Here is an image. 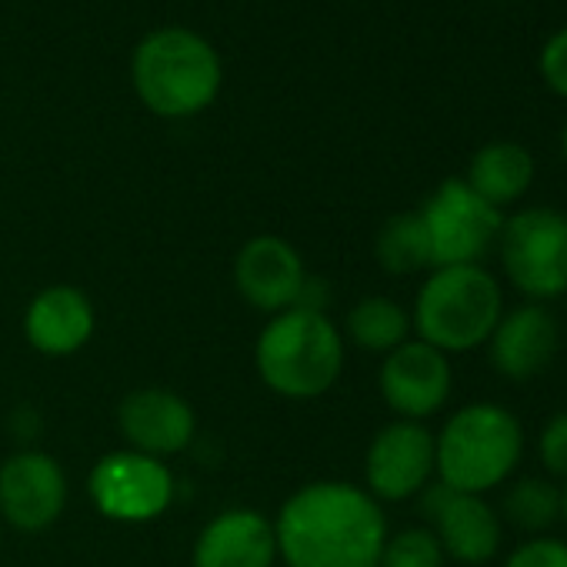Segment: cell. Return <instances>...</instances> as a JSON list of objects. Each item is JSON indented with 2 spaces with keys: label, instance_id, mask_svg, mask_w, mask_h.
Listing matches in <instances>:
<instances>
[{
  "label": "cell",
  "instance_id": "obj_1",
  "mask_svg": "<svg viewBox=\"0 0 567 567\" xmlns=\"http://www.w3.org/2000/svg\"><path fill=\"white\" fill-rule=\"evenodd\" d=\"M277 557L288 567H378L388 544L381 504L344 481L301 487L274 520Z\"/></svg>",
  "mask_w": 567,
  "mask_h": 567
},
{
  "label": "cell",
  "instance_id": "obj_2",
  "mask_svg": "<svg viewBox=\"0 0 567 567\" xmlns=\"http://www.w3.org/2000/svg\"><path fill=\"white\" fill-rule=\"evenodd\" d=\"M260 381L280 398L328 394L344 371V338L324 311L291 308L270 318L254 348Z\"/></svg>",
  "mask_w": 567,
  "mask_h": 567
},
{
  "label": "cell",
  "instance_id": "obj_3",
  "mask_svg": "<svg viewBox=\"0 0 567 567\" xmlns=\"http://www.w3.org/2000/svg\"><path fill=\"white\" fill-rule=\"evenodd\" d=\"M137 97L157 117H194L214 104L224 71L217 51L187 28L147 34L131 61Z\"/></svg>",
  "mask_w": 567,
  "mask_h": 567
},
{
  "label": "cell",
  "instance_id": "obj_4",
  "mask_svg": "<svg viewBox=\"0 0 567 567\" xmlns=\"http://www.w3.org/2000/svg\"><path fill=\"white\" fill-rule=\"evenodd\" d=\"M501 315L504 295L491 270L481 264L434 267L417 295L411 328H417V341L444 354H464L487 344Z\"/></svg>",
  "mask_w": 567,
  "mask_h": 567
},
{
  "label": "cell",
  "instance_id": "obj_5",
  "mask_svg": "<svg viewBox=\"0 0 567 567\" xmlns=\"http://www.w3.org/2000/svg\"><path fill=\"white\" fill-rule=\"evenodd\" d=\"M441 484L464 494H487L504 484L524 454V431L517 417L491 401H477L451 414L434 437Z\"/></svg>",
  "mask_w": 567,
  "mask_h": 567
},
{
  "label": "cell",
  "instance_id": "obj_6",
  "mask_svg": "<svg viewBox=\"0 0 567 567\" xmlns=\"http://www.w3.org/2000/svg\"><path fill=\"white\" fill-rule=\"evenodd\" d=\"M501 264L514 288L530 301L567 295V214L554 207H524L504 220Z\"/></svg>",
  "mask_w": 567,
  "mask_h": 567
},
{
  "label": "cell",
  "instance_id": "obj_7",
  "mask_svg": "<svg viewBox=\"0 0 567 567\" xmlns=\"http://www.w3.org/2000/svg\"><path fill=\"white\" fill-rule=\"evenodd\" d=\"M434 267L481 264L501 237L504 217L464 177H447L421 207Z\"/></svg>",
  "mask_w": 567,
  "mask_h": 567
},
{
  "label": "cell",
  "instance_id": "obj_8",
  "mask_svg": "<svg viewBox=\"0 0 567 567\" xmlns=\"http://www.w3.org/2000/svg\"><path fill=\"white\" fill-rule=\"evenodd\" d=\"M91 501L111 520L144 524L171 507L174 474L157 457L137 451H114L104 454L91 471Z\"/></svg>",
  "mask_w": 567,
  "mask_h": 567
},
{
  "label": "cell",
  "instance_id": "obj_9",
  "mask_svg": "<svg viewBox=\"0 0 567 567\" xmlns=\"http://www.w3.org/2000/svg\"><path fill=\"white\" fill-rule=\"evenodd\" d=\"M437 474L434 434L421 421H394L381 427L364 457L368 494L374 501H408Z\"/></svg>",
  "mask_w": 567,
  "mask_h": 567
},
{
  "label": "cell",
  "instance_id": "obj_10",
  "mask_svg": "<svg viewBox=\"0 0 567 567\" xmlns=\"http://www.w3.org/2000/svg\"><path fill=\"white\" fill-rule=\"evenodd\" d=\"M424 517L431 520V534L437 537L444 557L461 564H487L501 547V517L481 494H464L447 484H427L424 491Z\"/></svg>",
  "mask_w": 567,
  "mask_h": 567
},
{
  "label": "cell",
  "instance_id": "obj_11",
  "mask_svg": "<svg viewBox=\"0 0 567 567\" xmlns=\"http://www.w3.org/2000/svg\"><path fill=\"white\" fill-rule=\"evenodd\" d=\"M234 284L240 298L267 315H280L301 305L308 270L301 254L274 234L250 237L234 257Z\"/></svg>",
  "mask_w": 567,
  "mask_h": 567
},
{
  "label": "cell",
  "instance_id": "obj_12",
  "mask_svg": "<svg viewBox=\"0 0 567 567\" xmlns=\"http://www.w3.org/2000/svg\"><path fill=\"white\" fill-rule=\"evenodd\" d=\"M381 398L401 421H424L451 398V361L424 341H404L381 364Z\"/></svg>",
  "mask_w": 567,
  "mask_h": 567
},
{
  "label": "cell",
  "instance_id": "obj_13",
  "mask_svg": "<svg viewBox=\"0 0 567 567\" xmlns=\"http://www.w3.org/2000/svg\"><path fill=\"white\" fill-rule=\"evenodd\" d=\"M68 504V477L44 451H21L0 467V514L18 530L51 527Z\"/></svg>",
  "mask_w": 567,
  "mask_h": 567
},
{
  "label": "cell",
  "instance_id": "obj_14",
  "mask_svg": "<svg viewBox=\"0 0 567 567\" xmlns=\"http://www.w3.org/2000/svg\"><path fill=\"white\" fill-rule=\"evenodd\" d=\"M117 424L131 451L157 457V461L184 451L197 431L194 408L181 394L164 391V388H144V391L127 394L121 401Z\"/></svg>",
  "mask_w": 567,
  "mask_h": 567
},
{
  "label": "cell",
  "instance_id": "obj_15",
  "mask_svg": "<svg viewBox=\"0 0 567 567\" xmlns=\"http://www.w3.org/2000/svg\"><path fill=\"white\" fill-rule=\"evenodd\" d=\"M557 341V318L544 305L530 301L501 315L497 328L487 338V358L497 374H504L514 384H524L554 361Z\"/></svg>",
  "mask_w": 567,
  "mask_h": 567
},
{
  "label": "cell",
  "instance_id": "obj_16",
  "mask_svg": "<svg viewBox=\"0 0 567 567\" xmlns=\"http://www.w3.org/2000/svg\"><path fill=\"white\" fill-rule=\"evenodd\" d=\"M274 524L250 507L217 514L194 544V567H274Z\"/></svg>",
  "mask_w": 567,
  "mask_h": 567
},
{
  "label": "cell",
  "instance_id": "obj_17",
  "mask_svg": "<svg viewBox=\"0 0 567 567\" xmlns=\"http://www.w3.org/2000/svg\"><path fill=\"white\" fill-rule=\"evenodd\" d=\"M24 334L34 351L48 358H71L94 334V308L84 291L71 284H54L31 301Z\"/></svg>",
  "mask_w": 567,
  "mask_h": 567
},
{
  "label": "cell",
  "instance_id": "obj_18",
  "mask_svg": "<svg viewBox=\"0 0 567 567\" xmlns=\"http://www.w3.org/2000/svg\"><path fill=\"white\" fill-rule=\"evenodd\" d=\"M467 187L481 194L491 207H507L520 200L534 184V157L517 141H491L484 144L467 167Z\"/></svg>",
  "mask_w": 567,
  "mask_h": 567
},
{
  "label": "cell",
  "instance_id": "obj_19",
  "mask_svg": "<svg viewBox=\"0 0 567 567\" xmlns=\"http://www.w3.org/2000/svg\"><path fill=\"white\" fill-rule=\"evenodd\" d=\"M374 254H378V264L394 277L434 267L421 210H404V214H394L391 220H384V227L378 230V240H374Z\"/></svg>",
  "mask_w": 567,
  "mask_h": 567
},
{
  "label": "cell",
  "instance_id": "obj_20",
  "mask_svg": "<svg viewBox=\"0 0 567 567\" xmlns=\"http://www.w3.org/2000/svg\"><path fill=\"white\" fill-rule=\"evenodd\" d=\"M348 334L361 351L391 354L411 334V315L391 298H364L348 315Z\"/></svg>",
  "mask_w": 567,
  "mask_h": 567
},
{
  "label": "cell",
  "instance_id": "obj_21",
  "mask_svg": "<svg viewBox=\"0 0 567 567\" xmlns=\"http://www.w3.org/2000/svg\"><path fill=\"white\" fill-rule=\"evenodd\" d=\"M504 517L527 534H544L560 520V487L550 477H517L504 494Z\"/></svg>",
  "mask_w": 567,
  "mask_h": 567
},
{
  "label": "cell",
  "instance_id": "obj_22",
  "mask_svg": "<svg viewBox=\"0 0 567 567\" xmlns=\"http://www.w3.org/2000/svg\"><path fill=\"white\" fill-rule=\"evenodd\" d=\"M378 567H444V550L427 527H408L388 537Z\"/></svg>",
  "mask_w": 567,
  "mask_h": 567
},
{
  "label": "cell",
  "instance_id": "obj_23",
  "mask_svg": "<svg viewBox=\"0 0 567 567\" xmlns=\"http://www.w3.org/2000/svg\"><path fill=\"white\" fill-rule=\"evenodd\" d=\"M537 454H540V464L550 477H560L567 481V411L554 414L540 437H537Z\"/></svg>",
  "mask_w": 567,
  "mask_h": 567
},
{
  "label": "cell",
  "instance_id": "obj_24",
  "mask_svg": "<svg viewBox=\"0 0 567 567\" xmlns=\"http://www.w3.org/2000/svg\"><path fill=\"white\" fill-rule=\"evenodd\" d=\"M504 567H567V540L530 537L504 560Z\"/></svg>",
  "mask_w": 567,
  "mask_h": 567
},
{
  "label": "cell",
  "instance_id": "obj_25",
  "mask_svg": "<svg viewBox=\"0 0 567 567\" xmlns=\"http://www.w3.org/2000/svg\"><path fill=\"white\" fill-rule=\"evenodd\" d=\"M537 71L544 78V84L567 101V28H560L557 34L547 38V44L540 48L537 58Z\"/></svg>",
  "mask_w": 567,
  "mask_h": 567
},
{
  "label": "cell",
  "instance_id": "obj_26",
  "mask_svg": "<svg viewBox=\"0 0 567 567\" xmlns=\"http://www.w3.org/2000/svg\"><path fill=\"white\" fill-rule=\"evenodd\" d=\"M560 517L567 520V481H564V487H560Z\"/></svg>",
  "mask_w": 567,
  "mask_h": 567
},
{
  "label": "cell",
  "instance_id": "obj_27",
  "mask_svg": "<svg viewBox=\"0 0 567 567\" xmlns=\"http://www.w3.org/2000/svg\"><path fill=\"white\" fill-rule=\"evenodd\" d=\"M560 151H564V157H567V127H564V134H560Z\"/></svg>",
  "mask_w": 567,
  "mask_h": 567
}]
</instances>
